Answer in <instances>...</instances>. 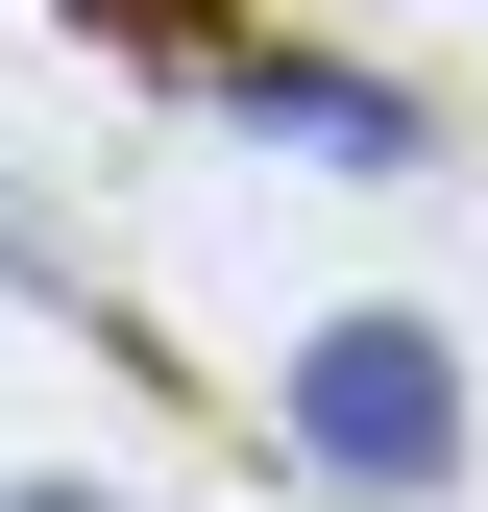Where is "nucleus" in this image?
I'll return each instance as SVG.
<instances>
[{"label": "nucleus", "mask_w": 488, "mask_h": 512, "mask_svg": "<svg viewBox=\"0 0 488 512\" xmlns=\"http://www.w3.org/2000/svg\"><path fill=\"white\" fill-rule=\"evenodd\" d=\"M0 269H74V244H49V220H25V196H0Z\"/></svg>", "instance_id": "7ed1b4c3"}, {"label": "nucleus", "mask_w": 488, "mask_h": 512, "mask_svg": "<svg viewBox=\"0 0 488 512\" xmlns=\"http://www.w3.org/2000/svg\"><path fill=\"white\" fill-rule=\"evenodd\" d=\"M0 512H122V488H0Z\"/></svg>", "instance_id": "20e7f679"}, {"label": "nucleus", "mask_w": 488, "mask_h": 512, "mask_svg": "<svg viewBox=\"0 0 488 512\" xmlns=\"http://www.w3.org/2000/svg\"><path fill=\"white\" fill-rule=\"evenodd\" d=\"M196 98H220V122H269V147H318V171H415V147H440L391 74H342V49H269V25H244Z\"/></svg>", "instance_id": "f03ea898"}, {"label": "nucleus", "mask_w": 488, "mask_h": 512, "mask_svg": "<svg viewBox=\"0 0 488 512\" xmlns=\"http://www.w3.org/2000/svg\"><path fill=\"white\" fill-rule=\"evenodd\" d=\"M293 464L366 488V512L464 488V342L440 317H318V342H293Z\"/></svg>", "instance_id": "f257e3e1"}]
</instances>
